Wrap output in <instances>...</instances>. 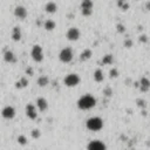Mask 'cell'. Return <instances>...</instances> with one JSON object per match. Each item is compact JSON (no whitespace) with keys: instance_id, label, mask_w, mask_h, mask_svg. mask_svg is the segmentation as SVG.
<instances>
[{"instance_id":"obj_1","label":"cell","mask_w":150,"mask_h":150,"mask_svg":"<svg viewBox=\"0 0 150 150\" xmlns=\"http://www.w3.org/2000/svg\"><path fill=\"white\" fill-rule=\"evenodd\" d=\"M95 106H96V98L91 94L82 95L77 101V107L81 110H89V109L94 108Z\"/></svg>"},{"instance_id":"obj_2","label":"cell","mask_w":150,"mask_h":150,"mask_svg":"<svg viewBox=\"0 0 150 150\" xmlns=\"http://www.w3.org/2000/svg\"><path fill=\"white\" fill-rule=\"evenodd\" d=\"M86 127L91 131H100L103 128V121L101 117L94 116V117H91L86 122Z\"/></svg>"},{"instance_id":"obj_3","label":"cell","mask_w":150,"mask_h":150,"mask_svg":"<svg viewBox=\"0 0 150 150\" xmlns=\"http://www.w3.org/2000/svg\"><path fill=\"white\" fill-rule=\"evenodd\" d=\"M74 57V52H73V49L71 47H65L61 49V52H60L59 54V59H60V61L63 62V63H68V62H71L72 60Z\"/></svg>"},{"instance_id":"obj_4","label":"cell","mask_w":150,"mask_h":150,"mask_svg":"<svg viewBox=\"0 0 150 150\" xmlns=\"http://www.w3.org/2000/svg\"><path fill=\"white\" fill-rule=\"evenodd\" d=\"M80 81H81V79H80V76L75 73H71L68 74L65 79H63V83L66 87H69V88H73V87H76Z\"/></svg>"},{"instance_id":"obj_5","label":"cell","mask_w":150,"mask_h":150,"mask_svg":"<svg viewBox=\"0 0 150 150\" xmlns=\"http://www.w3.org/2000/svg\"><path fill=\"white\" fill-rule=\"evenodd\" d=\"M31 56L35 62H41L44 60V49L40 45H34L31 52Z\"/></svg>"},{"instance_id":"obj_6","label":"cell","mask_w":150,"mask_h":150,"mask_svg":"<svg viewBox=\"0 0 150 150\" xmlns=\"http://www.w3.org/2000/svg\"><path fill=\"white\" fill-rule=\"evenodd\" d=\"M93 7H94L93 0H82V3H81V12H82V15H85V17L92 15V13H93Z\"/></svg>"},{"instance_id":"obj_7","label":"cell","mask_w":150,"mask_h":150,"mask_svg":"<svg viewBox=\"0 0 150 150\" xmlns=\"http://www.w3.org/2000/svg\"><path fill=\"white\" fill-rule=\"evenodd\" d=\"M80 35H81L80 29L76 27H71L66 33V38L69 40V41H77L80 39Z\"/></svg>"},{"instance_id":"obj_8","label":"cell","mask_w":150,"mask_h":150,"mask_svg":"<svg viewBox=\"0 0 150 150\" xmlns=\"http://www.w3.org/2000/svg\"><path fill=\"white\" fill-rule=\"evenodd\" d=\"M87 150H107V145L98 139H94L91 141L87 145Z\"/></svg>"},{"instance_id":"obj_9","label":"cell","mask_w":150,"mask_h":150,"mask_svg":"<svg viewBox=\"0 0 150 150\" xmlns=\"http://www.w3.org/2000/svg\"><path fill=\"white\" fill-rule=\"evenodd\" d=\"M1 115L6 120H12V118H14V116H15V109H14V107H12V106H6V107H4V109L1 110Z\"/></svg>"},{"instance_id":"obj_10","label":"cell","mask_w":150,"mask_h":150,"mask_svg":"<svg viewBox=\"0 0 150 150\" xmlns=\"http://www.w3.org/2000/svg\"><path fill=\"white\" fill-rule=\"evenodd\" d=\"M14 15H15V18H18L20 20H24V19L27 18L28 12H27L26 7H24V6H17L15 9H14Z\"/></svg>"},{"instance_id":"obj_11","label":"cell","mask_w":150,"mask_h":150,"mask_svg":"<svg viewBox=\"0 0 150 150\" xmlns=\"http://www.w3.org/2000/svg\"><path fill=\"white\" fill-rule=\"evenodd\" d=\"M26 115L28 118H31V120H35L36 116H38V112H36V108L34 104L32 103H28L26 106Z\"/></svg>"},{"instance_id":"obj_12","label":"cell","mask_w":150,"mask_h":150,"mask_svg":"<svg viewBox=\"0 0 150 150\" xmlns=\"http://www.w3.org/2000/svg\"><path fill=\"white\" fill-rule=\"evenodd\" d=\"M36 107L40 112H46L48 109V102L45 97H38L36 98Z\"/></svg>"},{"instance_id":"obj_13","label":"cell","mask_w":150,"mask_h":150,"mask_svg":"<svg viewBox=\"0 0 150 150\" xmlns=\"http://www.w3.org/2000/svg\"><path fill=\"white\" fill-rule=\"evenodd\" d=\"M4 60L8 63H14L17 61V57L12 51L7 49V51H5V53H4Z\"/></svg>"},{"instance_id":"obj_14","label":"cell","mask_w":150,"mask_h":150,"mask_svg":"<svg viewBox=\"0 0 150 150\" xmlns=\"http://www.w3.org/2000/svg\"><path fill=\"white\" fill-rule=\"evenodd\" d=\"M45 11L47 13H49V14H54V13L57 12V5L55 3H53V1H49V3H47L45 5Z\"/></svg>"},{"instance_id":"obj_15","label":"cell","mask_w":150,"mask_h":150,"mask_svg":"<svg viewBox=\"0 0 150 150\" xmlns=\"http://www.w3.org/2000/svg\"><path fill=\"white\" fill-rule=\"evenodd\" d=\"M139 89L142 92H148L150 89V80L147 77H142L141 81H139Z\"/></svg>"},{"instance_id":"obj_16","label":"cell","mask_w":150,"mask_h":150,"mask_svg":"<svg viewBox=\"0 0 150 150\" xmlns=\"http://www.w3.org/2000/svg\"><path fill=\"white\" fill-rule=\"evenodd\" d=\"M93 55V52L92 49H85V51H82V53L80 54V61H87V60H89L92 57Z\"/></svg>"},{"instance_id":"obj_17","label":"cell","mask_w":150,"mask_h":150,"mask_svg":"<svg viewBox=\"0 0 150 150\" xmlns=\"http://www.w3.org/2000/svg\"><path fill=\"white\" fill-rule=\"evenodd\" d=\"M12 39H13V41H20V40H21V29H20V27L15 26L13 28V31H12Z\"/></svg>"},{"instance_id":"obj_18","label":"cell","mask_w":150,"mask_h":150,"mask_svg":"<svg viewBox=\"0 0 150 150\" xmlns=\"http://www.w3.org/2000/svg\"><path fill=\"white\" fill-rule=\"evenodd\" d=\"M56 27V24H55V21L54 20H51V19H47L46 21L44 22V28L46 29V31H48V32H51V31H53V29Z\"/></svg>"},{"instance_id":"obj_19","label":"cell","mask_w":150,"mask_h":150,"mask_svg":"<svg viewBox=\"0 0 150 150\" xmlns=\"http://www.w3.org/2000/svg\"><path fill=\"white\" fill-rule=\"evenodd\" d=\"M36 83H38L39 87H46V86L49 85V79H48V76L42 75V76H40V77L38 79Z\"/></svg>"},{"instance_id":"obj_20","label":"cell","mask_w":150,"mask_h":150,"mask_svg":"<svg viewBox=\"0 0 150 150\" xmlns=\"http://www.w3.org/2000/svg\"><path fill=\"white\" fill-rule=\"evenodd\" d=\"M94 80L96 82H102L104 80V75H103V72L101 69H96L94 72Z\"/></svg>"},{"instance_id":"obj_21","label":"cell","mask_w":150,"mask_h":150,"mask_svg":"<svg viewBox=\"0 0 150 150\" xmlns=\"http://www.w3.org/2000/svg\"><path fill=\"white\" fill-rule=\"evenodd\" d=\"M27 85H28V80H27L26 77H21V79H20L19 81L15 83V87L19 88V89H21V88H25Z\"/></svg>"},{"instance_id":"obj_22","label":"cell","mask_w":150,"mask_h":150,"mask_svg":"<svg viewBox=\"0 0 150 150\" xmlns=\"http://www.w3.org/2000/svg\"><path fill=\"white\" fill-rule=\"evenodd\" d=\"M113 62H114V57H113V55H110V54L104 55L103 59H102V63H103V65H112Z\"/></svg>"},{"instance_id":"obj_23","label":"cell","mask_w":150,"mask_h":150,"mask_svg":"<svg viewBox=\"0 0 150 150\" xmlns=\"http://www.w3.org/2000/svg\"><path fill=\"white\" fill-rule=\"evenodd\" d=\"M27 138H26V136L25 135H19L18 136V143L20 144V145H26L27 144Z\"/></svg>"},{"instance_id":"obj_24","label":"cell","mask_w":150,"mask_h":150,"mask_svg":"<svg viewBox=\"0 0 150 150\" xmlns=\"http://www.w3.org/2000/svg\"><path fill=\"white\" fill-rule=\"evenodd\" d=\"M31 135H32V137L33 138H39L40 136H41V131H40L39 130V129H33V130H32V133H31Z\"/></svg>"},{"instance_id":"obj_25","label":"cell","mask_w":150,"mask_h":150,"mask_svg":"<svg viewBox=\"0 0 150 150\" xmlns=\"http://www.w3.org/2000/svg\"><path fill=\"white\" fill-rule=\"evenodd\" d=\"M109 75H110V77H112V79L117 77V76H118V72H117V69H116V68L110 69V72H109Z\"/></svg>"},{"instance_id":"obj_26","label":"cell","mask_w":150,"mask_h":150,"mask_svg":"<svg viewBox=\"0 0 150 150\" xmlns=\"http://www.w3.org/2000/svg\"><path fill=\"white\" fill-rule=\"evenodd\" d=\"M117 31H118L120 33H123V32H124V26L121 25V24L117 25Z\"/></svg>"},{"instance_id":"obj_27","label":"cell","mask_w":150,"mask_h":150,"mask_svg":"<svg viewBox=\"0 0 150 150\" xmlns=\"http://www.w3.org/2000/svg\"><path fill=\"white\" fill-rule=\"evenodd\" d=\"M103 93H104V95H107V96H110V95H112V91H110V88H106Z\"/></svg>"},{"instance_id":"obj_28","label":"cell","mask_w":150,"mask_h":150,"mask_svg":"<svg viewBox=\"0 0 150 150\" xmlns=\"http://www.w3.org/2000/svg\"><path fill=\"white\" fill-rule=\"evenodd\" d=\"M124 45H126V47H128V48H130V47L133 46V41H131V40H127V41L124 42Z\"/></svg>"},{"instance_id":"obj_29","label":"cell","mask_w":150,"mask_h":150,"mask_svg":"<svg viewBox=\"0 0 150 150\" xmlns=\"http://www.w3.org/2000/svg\"><path fill=\"white\" fill-rule=\"evenodd\" d=\"M26 73H27L28 75H33V69H32V68H27V69H26Z\"/></svg>"},{"instance_id":"obj_30","label":"cell","mask_w":150,"mask_h":150,"mask_svg":"<svg viewBox=\"0 0 150 150\" xmlns=\"http://www.w3.org/2000/svg\"><path fill=\"white\" fill-rule=\"evenodd\" d=\"M139 40H141V41H142V42H144V41L147 42V36H144V35H142V36H141V39H139Z\"/></svg>"},{"instance_id":"obj_31","label":"cell","mask_w":150,"mask_h":150,"mask_svg":"<svg viewBox=\"0 0 150 150\" xmlns=\"http://www.w3.org/2000/svg\"><path fill=\"white\" fill-rule=\"evenodd\" d=\"M145 7H147V9H148V11H150V3H148V4L145 5Z\"/></svg>"}]
</instances>
